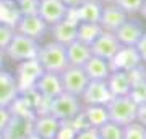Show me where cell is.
<instances>
[{"label": "cell", "instance_id": "1", "mask_svg": "<svg viewBox=\"0 0 146 139\" xmlns=\"http://www.w3.org/2000/svg\"><path fill=\"white\" fill-rule=\"evenodd\" d=\"M36 60L39 62L42 70L49 73H58L60 74L68 67L65 45H62L55 41L46 42L44 45H39Z\"/></svg>", "mask_w": 146, "mask_h": 139}, {"label": "cell", "instance_id": "2", "mask_svg": "<svg viewBox=\"0 0 146 139\" xmlns=\"http://www.w3.org/2000/svg\"><path fill=\"white\" fill-rule=\"evenodd\" d=\"M83 110V102L80 97H75L72 94L62 92L60 96L54 97L47 103V113L52 115L62 123L72 121L75 117H78Z\"/></svg>", "mask_w": 146, "mask_h": 139}, {"label": "cell", "instance_id": "3", "mask_svg": "<svg viewBox=\"0 0 146 139\" xmlns=\"http://www.w3.org/2000/svg\"><path fill=\"white\" fill-rule=\"evenodd\" d=\"M106 110H107L110 121L120 126H127L131 121H136L138 105L133 102L130 96H114L106 103Z\"/></svg>", "mask_w": 146, "mask_h": 139}, {"label": "cell", "instance_id": "4", "mask_svg": "<svg viewBox=\"0 0 146 139\" xmlns=\"http://www.w3.org/2000/svg\"><path fill=\"white\" fill-rule=\"evenodd\" d=\"M39 52V42L31 39V37L15 32V36L8 44L3 53L13 62H26V60H34Z\"/></svg>", "mask_w": 146, "mask_h": 139}, {"label": "cell", "instance_id": "5", "mask_svg": "<svg viewBox=\"0 0 146 139\" xmlns=\"http://www.w3.org/2000/svg\"><path fill=\"white\" fill-rule=\"evenodd\" d=\"M60 81L63 92L72 94L75 97H81L89 82V78L86 76L83 67H67L60 73Z\"/></svg>", "mask_w": 146, "mask_h": 139}, {"label": "cell", "instance_id": "6", "mask_svg": "<svg viewBox=\"0 0 146 139\" xmlns=\"http://www.w3.org/2000/svg\"><path fill=\"white\" fill-rule=\"evenodd\" d=\"M33 89L36 91L42 99L46 100H52L54 97H57L63 92L62 81H60V74L58 73H49L42 71L41 76L37 78V81L34 82Z\"/></svg>", "mask_w": 146, "mask_h": 139}, {"label": "cell", "instance_id": "7", "mask_svg": "<svg viewBox=\"0 0 146 139\" xmlns=\"http://www.w3.org/2000/svg\"><path fill=\"white\" fill-rule=\"evenodd\" d=\"M33 120L29 117L11 113V118L2 131L3 139H29L33 136Z\"/></svg>", "mask_w": 146, "mask_h": 139}, {"label": "cell", "instance_id": "8", "mask_svg": "<svg viewBox=\"0 0 146 139\" xmlns=\"http://www.w3.org/2000/svg\"><path fill=\"white\" fill-rule=\"evenodd\" d=\"M15 29L16 32L25 34V36L39 42L42 37L46 36L49 26L41 20L39 15H25V16H20L18 23L15 24Z\"/></svg>", "mask_w": 146, "mask_h": 139}, {"label": "cell", "instance_id": "9", "mask_svg": "<svg viewBox=\"0 0 146 139\" xmlns=\"http://www.w3.org/2000/svg\"><path fill=\"white\" fill-rule=\"evenodd\" d=\"M91 53L94 57L104 58V60H112V58L117 55V52L120 50V42L117 41L114 32H107L104 31L96 41L91 44Z\"/></svg>", "mask_w": 146, "mask_h": 139}, {"label": "cell", "instance_id": "10", "mask_svg": "<svg viewBox=\"0 0 146 139\" xmlns=\"http://www.w3.org/2000/svg\"><path fill=\"white\" fill-rule=\"evenodd\" d=\"M42 71L44 70L41 68V65H39V62H37L36 58L34 60H26V62H20L18 71L15 74L18 88H20V92L31 89L34 86V82L37 81V78L41 76Z\"/></svg>", "mask_w": 146, "mask_h": 139}, {"label": "cell", "instance_id": "11", "mask_svg": "<svg viewBox=\"0 0 146 139\" xmlns=\"http://www.w3.org/2000/svg\"><path fill=\"white\" fill-rule=\"evenodd\" d=\"M112 97L114 96L106 81H89L80 99L84 105H106Z\"/></svg>", "mask_w": 146, "mask_h": 139}, {"label": "cell", "instance_id": "12", "mask_svg": "<svg viewBox=\"0 0 146 139\" xmlns=\"http://www.w3.org/2000/svg\"><path fill=\"white\" fill-rule=\"evenodd\" d=\"M68 8L63 5L62 0H39V11L37 15L41 16V20L47 26L55 24L63 18H67Z\"/></svg>", "mask_w": 146, "mask_h": 139}, {"label": "cell", "instance_id": "13", "mask_svg": "<svg viewBox=\"0 0 146 139\" xmlns=\"http://www.w3.org/2000/svg\"><path fill=\"white\" fill-rule=\"evenodd\" d=\"M76 28H78V21L70 15H67V18H63L62 21L49 26V31H50L52 41L58 42L62 45H67L76 39Z\"/></svg>", "mask_w": 146, "mask_h": 139}, {"label": "cell", "instance_id": "14", "mask_svg": "<svg viewBox=\"0 0 146 139\" xmlns=\"http://www.w3.org/2000/svg\"><path fill=\"white\" fill-rule=\"evenodd\" d=\"M128 18L130 16L127 15L122 8H119L115 3H106V5H102V13H101L99 24L104 31L115 32Z\"/></svg>", "mask_w": 146, "mask_h": 139}, {"label": "cell", "instance_id": "15", "mask_svg": "<svg viewBox=\"0 0 146 139\" xmlns=\"http://www.w3.org/2000/svg\"><path fill=\"white\" fill-rule=\"evenodd\" d=\"M60 125H62V121L54 118L52 115H37L33 120V136H36L37 139H55L58 129H60Z\"/></svg>", "mask_w": 146, "mask_h": 139}, {"label": "cell", "instance_id": "16", "mask_svg": "<svg viewBox=\"0 0 146 139\" xmlns=\"http://www.w3.org/2000/svg\"><path fill=\"white\" fill-rule=\"evenodd\" d=\"M143 32H145V28H143V24L140 21L128 18L114 34L122 47H135Z\"/></svg>", "mask_w": 146, "mask_h": 139}, {"label": "cell", "instance_id": "17", "mask_svg": "<svg viewBox=\"0 0 146 139\" xmlns=\"http://www.w3.org/2000/svg\"><path fill=\"white\" fill-rule=\"evenodd\" d=\"M20 96V88L16 82L15 74L5 71L3 68L0 70V107H8Z\"/></svg>", "mask_w": 146, "mask_h": 139}, {"label": "cell", "instance_id": "18", "mask_svg": "<svg viewBox=\"0 0 146 139\" xmlns=\"http://www.w3.org/2000/svg\"><path fill=\"white\" fill-rule=\"evenodd\" d=\"M143 65L141 58L138 55L135 47H120L112 60H110V67L112 70H123V71H131L133 68Z\"/></svg>", "mask_w": 146, "mask_h": 139}, {"label": "cell", "instance_id": "19", "mask_svg": "<svg viewBox=\"0 0 146 139\" xmlns=\"http://www.w3.org/2000/svg\"><path fill=\"white\" fill-rule=\"evenodd\" d=\"M102 5L104 3H101L99 0H84L78 8L72 10L73 18L78 23H99Z\"/></svg>", "mask_w": 146, "mask_h": 139}, {"label": "cell", "instance_id": "20", "mask_svg": "<svg viewBox=\"0 0 146 139\" xmlns=\"http://www.w3.org/2000/svg\"><path fill=\"white\" fill-rule=\"evenodd\" d=\"M65 52H67L68 67H83L93 55L91 53V47L83 44V42H80L78 39H75L70 44H67Z\"/></svg>", "mask_w": 146, "mask_h": 139}, {"label": "cell", "instance_id": "21", "mask_svg": "<svg viewBox=\"0 0 146 139\" xmlns=\"http://www.w3.org/2000/svg\"><path fill=\"white\" fill-rule=\"evenodd\" d=\"M83 70L89 78V81H106L112 71V67L109 60L91 55V58L83 65Z\"/></svg>", "mask_w": 146, "mask_h": 139}, {"label": "cell", "instance_id": "22", "mask_svg": "<svg viewBox=\"0 0 146 139\" xmlns=\"http://www.w3.org/2000/svg\"><path fill=\"white\" fill-rule=\"evenodd\" d=\"M107 86H109L112 96H128L131 88V81H130V74L128 71L123 70H112L110 74L106 79Z\"/></svg>", "mask_w": 146, "mask_h": 139}, {"label": "cell", "instance_id": "23", "mask_svg": "<svg viewBox=\"0 0 146 139\" xmlns=\"http://www.w3.org/2000/svg\"><path fill=\"white\" fill-rule=\"evenodd\" d=\"M81 113H83L86 125L93 126V128H99L101 125L109 121V115H107L106 105H84Z\"/></svg>", "mask_w": 146, "mask_h": 139}, {"label": "cell", "instance_id": "24", "mask_svg": "<svg viewBox=\"0 0 146 139\" xmlns=\"http://www.w3.org/2000/svg\"><path fill=\"white\" fill-rule=\"evenodd\" d=\"M104 32L99 23H78L76 28V39L86 45H91L98 37Z\"/></svg>", "mask_w": 146, "mask_h": 139}, {"label": "cell", "instance_id": "25", "mask_svg": "<svg viewBox=\"0 0 146 139\" xmlns=\"http://www.w3.org/2000/svg\"><path fill=\"white\" fill-rule=\"evenodd\" d=\"M20 11L15 0H0V23L15 26L20 20Z\"/></svg>", "mask_w": 146, "mask_h": 139}, {"label": "cell", "instance_id": "26", "mask_svg": "<svg viewBox=\"0 0 146 139\" xmlns=\"http://www.w3.org/2000/svg\"><path fill=\"white\" fill-rule=\"evenodd\" d=\"M101 139H122L123 136V126L114 123V121H106L104 125H101L98 128Z\"/></svg>", "mask_w": 146, "mask_h": 139}, {"label": "cell", "instance_id": "27", "mask_svg": "<svg viewBox=\"0 0 146 139\" xmlns=\"http://www.w3.org/2000/svg\"><path fill=\"white\" fill-rule=\"evenodd\" d=\"M122 139H146V126L138 121H131L130 125L123 126Z\"/></svg>", "mask_w": 146, "mask_h": 139}, {"label": "cell", "instance_id": "28", "mask_svg": "<svg viewBox=\"0 0 146 139\" xmlns=\"http://www.w3.org/2000/svg\"><path fill=\"white\" fill-rule=\"evenodd\" d=\"M114 3L119 8H122L128 16H133L141 11V8L145 5V0H114Z\"/></svg>", "mask_w": 146, "mask_h": 139}, {"label": "cell", "instance_id": "29", "mask_svg": "<svg viewBox=\"0 0 146 139\" xmlns=\"http://www.w3.org/2000/svg\"><path fill=\"white\" fill-rule=\"evenodd\" d=\"M15 3L21 16L37 15V11H39V0H15Z\"/></svg>", "mask_w": 146, "mask_h": 139}, {"label": "cell", "instance_id": "30", "mask_svg": "<svg viewBox=\"0 0 146 139\" xmlns=\"http://www.w3.org/2000/svg\"><path fill=\"white\" fill-rule=\"evenodd\" d=\"M15 26L7 24V23H0V50H5L8 44L11 42L13 36H15Z\"/></svg>", "mask_w": 146, "mask_h": 139}, {"label": "cell", "instance_id": "31", "mask_svg": "<svg viewBox=\"0 0 146 139\" xmlns=\"http://www.w3.org/2000/svg\"><path fill=\"white\" fill-rule=\"evenodd\" d=\"M75 139H101V138H99V133H98V128L84 126V128H81V129L76 131Z\"/></svg>", "mask_w": 146, "mask_h": 139}, {"label": "cell", "instance_id": "32", "mask_svg": "<svg viewBox=\"0 0 146 139\" xmlns=\"http://www.w3.org/2000/svg\"><path fill=\"white\" fill-rule=\"evenodd\" d=\"M75 134H76V129L73 128L72 125L70 123H62L57 136H55V139H75Z\"/></svg>", "mask_w": 146, "mask_h": 139}, {"label": "cell", "instance_id": "33", "mask_svg": "<svg viewBox=\"0 0 146 139\" xmlns=\"http://www.w3.org/2000/svg\"><path fill=\"white\" fill-rule=\"evenodd\" d=\"M135 49H136V52H138V55H140V58H141V63L145 65L146 63V31L141 34L140 41L136 42Z\"/></svg>", "mask_w": 146, "mask_h": 139}, {"label": "cell", "instance_id": "34", "mask_svg": "<svg viewBox=\"0 0 146 139\" xmlns=\"http://www.w3.org/2000/svg\"><path fill=\"white\" fill-rule=\"evenodd\" d=\"M11 118V110L8 107H0V133L5 129V126L8 125Z\"/></svg>", "mask_w": 146, "mask_h": 139}, {"label": "cell", "instance_id": "35", "mask_svg": "<svg viewBox=\"0 0 146 139\" xmlns=\"http://www.w3.org/2000/svg\"><path fill=\"white\" fill-rule=\"evenodd\" d=\"M136 121L146 126V102L138 105V112H136Z\"/></svg>", "mask_w": 146, "mask_h": 139}, {"label": "cell", "instance_id": "36", "mask_svg": "<svg viewBox=\"0 0 146 139\" xmlns=\"http://www.w3.org/2000/svg\"><path fill=\"white\" fill-rule=\"evenodd\" d=\"M62 2L68 10H75V8H78V7L83 3L84 0H62Z\"/></svg>", "mask_w": 146, "mask_h": 139}, {"label": "cell", "instance_id": "37", "mask_svg": "<svg viewBox=\"0 0 146 139\" xmlns=\"http://www.w3.org/2000/svg\"><path fill=\"white\" fill-rule=\"evenodd\" d=\"M3 58H5V53H3V50H0V70L3 68Z\"/></svg>", "mask_w": 146, "mask_h": 139}, {"label": "cell", "instance_id": "38", "mask_svg": "<svg viewBox=\"0 0 146 139\" xmlns=\"http://www.w3.org/2000/svg\"><path fill=\"white\" fill-rule=\"evenodd\" d=\"M99 2L101 3H104V5L106 3H114V0H99Z\"/></svg>", "mask_w": 146, "mask_h": 139}, {"label": "cell", "instance_id": "39", "mask_svg": "<svg viewBox=\"0 0 146 139\" xmlns=\"http://www.w3.org/2000/svg\"><path fill=\"white\" fill-rule=\"evenodd\" d=\"M0 139H3V136H2V133H0Z\"/></svg>", "mask_w": 146, "mask_h": 139}]
</instances>
